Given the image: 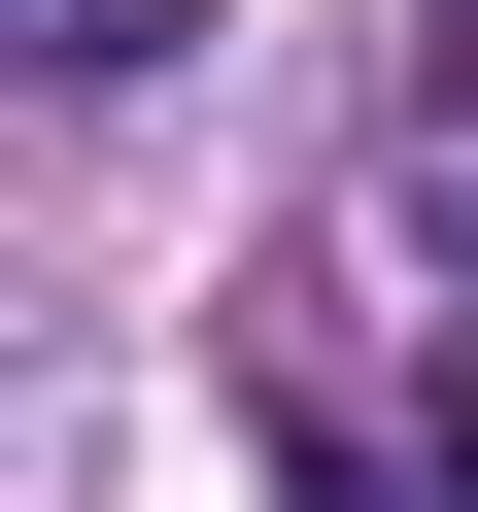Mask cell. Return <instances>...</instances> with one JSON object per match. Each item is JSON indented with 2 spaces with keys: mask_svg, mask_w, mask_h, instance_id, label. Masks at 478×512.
<instances>
[{
  "mask_svg": "<svg viewBox=\"0 0 478 512\" xmlns=\"http://www.w3.org/2000/svg\"><path fill=\"white\" fill-rule=\"evenodd\" d=\"M410 512H478V410H410Z\"/></svg>",
  "mask_w": 478,
  "mask_h": 512,
  "instance_id": "6da1fadb",
  "label": "cell"
},
{
  "mask_svg": "<svg viewBox=\"0 0 478 512\" xmlns=\"http://www.w3.org/2000/svg\"><path fill=\"white\" fill-rule=\"evenodd\" d=\"M444 308H478V171H444Z\"/></svg>",
  "mask_w": 478,
  "mask_h": 512,
  "instance_id": "7a4b0ae2",
  "label": "cell"
},
{
  "mask_svg": "<svg viewBox=\"0 0 478 512\" xmlns=\"http://www.w3.org/2000/svg\"><path fill=\"white\" fill-rule=\"evenodd\" d=\"M0 35H69V0H0Z\"/></svg>",
  "mask_w": 478,
  "mask_h": 512,
  "instance_id": "3957f363",
  "label": "cell"
}]
</instances>
